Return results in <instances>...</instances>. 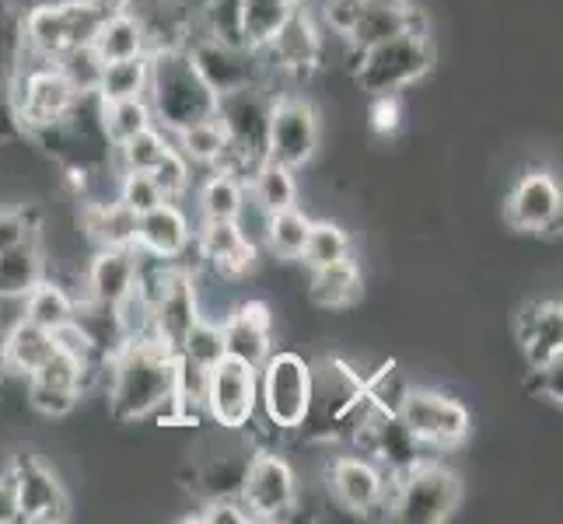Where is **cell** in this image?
<instances>
[{
    "label": "cell",
    "mask_w": 563,
    "mask_h": 524,
    "mask_svg": "<svg viewBox=\"0 0 563 524\" xmlns=\"http://www.w3.org/2000/svg\"><path fill=\"white\" fill-rule=\"evenodd\" d=\"M109 413L120 423L168 420L179 354L158 336L120 339L106 357Z\"/></svg>",
    "instance_id": "1"
},
{
    "label": "cell",
    "mask_w": 563,
    "mask_h": 524,
    "mask_svg": "<svg viewBox=\"0 0 563 524\" xmlns=\"http://www.w3.org/2000/svg\"><path fill=\"white\" fill-rule=\"evenodd\" d=\"M147 105L154 123L165 133H176L189 123L210 120L218 109V94L207 88L200 70L192 67L186 46H158L147 53Z\"/></svg>",
    "instance_id": "2"
},
{
    "label": "cell",
    "mask_w": 563,
    "mask_h": 524,
    "mask_svg": "<svg viewBox=\"0 0 563 524\" xmlns=\"http://www.w3.org/2000/svg\"><path fill=\"white\" fill-rule=\"evenodd\" d=\"M115 8H126V0H46V4H35L22 14L25 53L56 64L74 46L91 43L95 25Z\"/></svg>",
    "instance_id": "3"
},
{
    "label": "cell",
    "mask_w": 563,
    "mask_h": 524,
    "mask_svg": "<svg viewBox=\"0 0 563 524\" xmlns=\"http://www.w3.org/2000/svg\"><path fill=\"white\" fill-rule=\"evenodd\" d=\"M431 67H434V46L427 29H420V32L393 35L385 43L357 53L354 81L367 99L372 94H399L402 88L423 81Z\"/></svg>",
    "instance_id": "4"
},
{
    "label": "cell",
    "mask_w": 563,
    "mask_h": 524,
    "mask_svg": "<svg viewBox=\"0 0 563 524\" xmlns=\"http://www.w3.org/2000/svg\"><path fill=\"white\" fill-rule=\"evenodd\" d=\"M393 479L388 511L402 524H441L459 511L462 479L441 461H413Z\"/></svg>",
    "instance_id": "5"
},
{
    "label": "cell",
    "mask_w": 563,
    "mask_h": 524,
    "mask_svg": "<svg viewBox=\"0 0 563 524\" xmlns=\"http://www.w3.org/2000/svg\"><path fill=\"white\" fill-rule=\"evenodd\" d=\"M269 109H274V94L266 91L263 81L245 85L235 91L218 94V123L228 133L231 144V165L239 175H249L266 158V133H269Z\"/></svg>",
    "instance_id": "6"
},
{
    "label": "cell",
    "mask_w": 563,
    "mask_h": 524,
    "mask_svg": "<svg viewBox=\"0 0 563 524\" xmlns=\"http://www.w3.org/2000/svg\"><path fill=\"white\" fill-rule=\"evenodd\" d=\"M260 410L277 431H301L312 410V364L301 354L277 349L260 364Z\"/></svg>",
    "instance_id": "7"
},
{
    "label": "cell",
    "mask_w": 563,
    "mask_h": 524,
    "mask_svg": "<svg viewBox=\"0 0 563 524\" xmlns=\"http://www.w3.org/2000/svg\"><path fill=\"white\" fill-rule=\"evenodd\" d=\"M32 60H38V56H32ZM77 99H85V94H77L70 88L64 70L53 60H38V64L22 60V70H18L14 81V115L18 126H22V137H32L35 130L60 123L77 105Z\"/></svg>",
    "instance_id": "8"
},
{
    "label": "cell",
    "mask_w": 563,
    "mask_h": 524,
    "mask_svg": "<svg viewBox=\"0 0 563 524\" xmlns=\"http://www.w3.org/2000/svg\"><path fill=\"white\" fill-rule=\"evenodd\" d=\"M406 431L413 434L417 444H427V448H459V444L470 441L473 434V416L470 410L444 392H434V388H410L399 405V413Z\"/></svg>",
    "instance_id": "9"
},
{
    "label": "cell",
    "mask_w": 563,
    "mask_h": 524,
    "mask_svg": "<svg viewBox=\"0 0 563 524\" xmlns=\"http://www.w3.org/2000/svg\"><path fill=\"white\" fill-rule=\"evenodd\" d=\"M183 46L189 53L192 67L200 70V77L213 94L256 85L266 77L263 53L245 46V43H228V38H218V35L200 29V32H189V38Z\"/></svg>",
    "instance_id": "10"
},
{
    "label": "cell",
    "mask_w": 563,
    "mask_h": 524,
    "mask_svg": "<svg viewBox=\"0 0 563 524\" xmlns=\"http://www.w3.org/2000/svg\"><path fill=\"white\" fill-rule=\"evenodd\" d=\"M203 410L207 416L221 426V431L239 434L252 423L260 410V375L256 367L242 360H218L207 371V388H203Z\"/></svg>",
    "instance_id": "11"
},
{
    "label": "cell",
    "mask_w": 563,
    "mask_h": 524,
    "mask_svg": "<svg viewBox=\"0 0 563 524\" xmlns=\"http://www.w3.org/2000/svg\"><path fill=\"white\" fill-rule=\"evenodd\" d=\"M239 500L252 521H284L298 508V476L290 469V461L277 451L249 455Z\"/></svg>",
    "instance_id": "12"
},
{
    "label": "cell",
    "mask_w": 563,
    "mask_h": 524,
    "mask_svg": "<svg viewBox=\"0 0 563 524\" xmlns=\"http://www.w3.org/2000/svg\"><path fill=\"white\" fill-rule=\"evenodd\" d=\"M319 150V112L301 94H274L266 133V158L287 168H305Z\"/></svg>",
    "instance_id": "13"
},
{
    "label": "cell",
    "mask_w": 563,
    "mask_h": 524,
    "mask_svg": "<svg viewBox=\"0 0 563 524\" xmlns=\"http://www.w3.org/2000/svg\"><path fill=\"white\" fill-rule=\"evenodd\" d=\"M8 479H11L14 500H18V521L53 524V521L67 517L70 500L64 493V482L56 479V472L38 455H32V451L14 455Z\"/></svg>",
    "instance_id": "14"
},
{
    "label": "cell",
    "mask_w": 563,
    "mask_h": 524,
    "mask_svg": "<svg viewBox=\"0 0 563 524\" xmlns=\"http://www.w3.org/2000/svg\"><path fill=\"white\" fill-rule=\"evenodd\" d=\"M88 375H91L88 364L74 360L64 349H56L35 375L25 378V399L38 416L64 420L77 410V402H81Z\"/></svg>",
    "instance_id": "15"
},
{
    "label": "cell",
    "mask_w": 563,
    "mask_h": 524,
    "mask_svg": "<svg viewBox=\"0 0 563 524\" xmlns=\"http://www.w3.org/2000/svg\"><path fill=\"white\" fill-rule=\"evenodd\" d=\"M325 487L351 514H372L388 503V472L367 455H340L329 461Z\"/></svg>",
    "instance_id": "16"
},
{
    "label": "cell",
    "mask_w": 563,
    "mask_h": 524,
    "mask_svg": "<svg viewBox=\"0 0 563 524\" xmlns=\"http://www.w3.org/2000/svg\"><path fill=\"white\" fill-rule=\"evenodd\" d=\"M560 210H563V192L556 175L526 171L508 192L504 221L515 231H526V235H542V231H553L560 224Z\"/></svg>",
    "instance_id": "17"
},
{
    "label": "cell",
    "mask_w": 563,
    "mask_h": 524,
    "mask_svg": "<svg viewBox=\"0 0 563 524\" xmlns=\"http://www.w3.org/2000/svg\"><path fill=\"white\" fill-rule=\"evenodd\" d=\"M260 53H263L266 70L277 67V70L295 74V77L312 74L322 64V35H319L316 18L305 14V8L298 4L295 11H290L287 22L280 25V32L269 38Z\"/></svg>",
    "instance_id": "18"
},
{
    "label": "cell",
    "mask_w": 563,
    "mask_h": 524,
    "mask_svg": "<svg viewBox=\"0 0 563 524\" xmlns=\"http://www.w3.org/2000/svg\"><path fill=\"white\" fill-rule=\"evenodd\" d=\"M218 325L224 336V357L242 360L260 371V364L274 354V312H269V304L245 301Z\"/></svg>",
    "instance_id": "19"
},
{
    "label": "cell",
    "mask_w": 563,
    "mask_h": 524,
    "mask_svg": "<svg viewBox=\"0 0 563 524\" xmlns=\"http://www.w3.org/2000/svg\"><path fill=\"white\" fill-rule=\"evenodd\" d=\"M192 245V227L176 200H162L137 218V248L141 256L179 263Z\"/></svg>",
    "instance_id": "20"
},
{
    "label": "cell",
    "mask_w": 563,
    "mask_h": 524,
    "mask_svg": "<svg viewBox=\"0 0 563 524\" xmlns=\"http://www.w3.org/2000/svg\"><path fill=\"white\" fill-rule=\"evenodd\" d=\"M137 277H141L137 248H99L85 274L88 301L112 312V308H120L137 290Z\"/></svg>",
    "instance_id": "21"
},
{
    "label": "cell",
    "mask_w": 563,
    "mask_h": 524,
    "mask_svg": "<svg viewBox=\"0 0 563 524\" xmlns=\"http://www.w3.org/2000/svg\"><path fill=\"white\" fill-rule=\"evenodd\" d=\"M420 29H427V18L413 0H399V4H393V0H367L357 25L351 29V35H346L343 43L357 56L364 49L385 43V38L402 35V32H420Z\"/></svg>",
    "instance_id": "22"
},
{
    "label": "cell",
    "mask_w": 563,
    "mask_h": 524,
    "mask_svg": "<svg viewBox=\"0 0 563 524\" xmlns=\"http://www.w3.org/2000/svg\"><path fill=\"white\" fill-rule=\"evenodd\" d=\"M197 248L213 274L224 280L245 277L252 263H256V245L245 235L242 221H203Z\"/></svg>",
    "instance_id": "23"
},
{
    "label": "cell",
    "mask_w": 563,
    "mask_h": 524,
    "mask_svg": "<svg viewBox=\"0 0 563 524\" xmlns=\"http://www.w3.org/2000/svg\"><path fill=\"white\" fill-rule=\"evenodd\" d=\"M25 60V38H22V14L8 0H0V141L22 137L14 115V81Z\"/></svg>",
    "instance_id": "24"
},
{
    "label": "cell",
    "mask_w": 563,
    "mask_h": 524,
    "mask_svg": "<svg viewBox=\"0 0 563 524\" xmlns=\"http://www.w3.org/2000/svg\"><path fill=\"white\" fill-rule=\"evenodd\" d=\"M518 343L529 367L563 357V308L560 301H532L518 315Z\"/></svg>",
    "instance_id": "25"
},
{
    "label": "cell",
    "mask_w": 563,
    "mask_h": 524,
    "mask_svg": "<svg viewBox=\"0 0 563 524\" xmlns=\"http://www.w3.org/2000/svg\"><path fill=\"white\" fill-rule=\"evenodd\" d=\"M91 49L102 56L106 64L112 60H130V56H147L151 38L147 29L130 8H115L102 14V22L91 32Z\"/></svg>",
    "instance_id": "26"
},
{
    "label": "cell",
    "mask_w": 563,
    "mask_h": 524,
    "mask_svg": "<svg viewBox=\"0 0 563 524\" xmlns=\"http://www.w3.org/2000/svg\"><path fill=\"white\" fill-rule=\"evenodd\" d=\"M361 294H364V277H361V266L351 256L312 269V280H308V301L322 308V312L354 308Z\"/></svg>",
    "instance_id": "27"
},
{
    "label": "cell",
    "mask_w": 563,
    "mask_h": 524,
    "mask_svg": "<svg viewBox=\"0 0 563 524\" xmlns=\"http://www.w3.org/2000/svg\"><path fill=\"white\" fill-rule=\"evenodd\" d=\"M4 339V360H8V375L29 378L56 354V339L49 328L35 325L29 319H18L8 333H0Z\"/></svg>",
    "instance_id": "28"
},
{
    "label": "cell",
    "mask_w": 563,
    "mask_h": 524,
    "mask_svg": "<svg viewBox=\"0 0 563 524\" xmlns=\"http://www.w3.org/2000/svg\"><path fill=\"white\" fill-rule=\"evenodd\" d=\"M46 277V256L38 245V231L0 256V301H22Z\"/></svg>",
    "instance_id": "29"
},
{
    "label": "cell",
    "mask_w": 563,
    "mask_h": 524,
    "mask_svg": "<svg viewBox=\"0 0 563 524\" xmlns=\"http://www.w3.org/2000/svg\"><path fill=\"white\" fill-rule=\"evenodd\" d=\"M137 218L126 203H88L81 210V231L99 248H133L137 245Z\"/></svg>",
    "instance_id": "30"
},
{
    "label": "cell",
    "mask_w": 563,
    "mask_h": 524,
    "mask_svg": "<svg viewBox=\"0 0 563 524\" xmlns=\"http://www.w3.org/2000/svg\"><path fill=\"white\" fill-rule=\"evenodd\" d=\"M176 150L189 165H203V168H228L231 165V144H228V133L218 123V115L200 123H189L176 133H168Z\"/></svg>",
    "instance_id": "31"
},
{
    "label": "cell",
    "mask_w": 563,
    "mask_h": 524,
    "mask_svg": "<svg viewBox=\"0 0 563 524\" xmlns=\"http://www.w3.org/2000/svg\"><path fill=\"white\" fill-rule=\"evenodd\" d=\"M245 192L252 197L260 213H277L287 207H298V182H295V168H287L274 158H263L256 168L249 171Z\"/></svg>",
    "instance_id": "32"
},
{
    "label": "cell",
    "mask_w": 563,
    "mask_h": 524,
    "mask_svg": "<svg viewBox=\"0 0 563 524\" xmlns=\"http://www.w3.org/2000/svg\"><path fill=\"white\" fill-rule=\"evenodd\" d=\"M200 213L203 221H239L245 213V179L235 168H213L200 186Z\"/></svg>",
    "instance_id": "33"
},
{
    "label": "cell",
    "mask_w": 563,
    "mask_h": 524,
    "mask_svg": "<svg viewBox=\"0 0 563 524\" xmlns=\"http://www.w3.org/2000/svg\"><path fill=\"white\" fill-rule=\"evenodd\" d=\"M301 0H239V29L242 43L252 49H263L269 38L280 32Z\"/></svg>",
    "instance_id": "34"
},
{
    "label": "cell",
    "mask_w": 563,
    "mask_h": 524,
    "mask_svg": "<svg viewBox=\"0 0 563 524\" xmlns=\"http://www.w3.org/2000/svg\"><path fill=\"white\" fill-rule=\"evenodd\" d=\"M308 231H312V218H308V213L298 210V207L266 213V221H263L266 248L274 252L277 259H301Z\"/></svg>",
    "instance_id": "35"
},
{
    "label": "cell",
    "mask_w": 563,
    "mask_h": 524,
    "mask_svg": "<svg viewBox=\"0 0 563 524\" xmlns=\"http://www.w3.org/2000/svg\"><path fill=\"white\" fill-rule=\"evenodd\" d=\"M147 77H151L147 56H130V60H112V64H106V67H102L99 91H95V99H99V102L147 99Z\"/></svg>",
    "instance_id": "36"
},
{
    "label": "cell",
    "mask_w": 563,
    "mask_h": 524,
    "mask_svg": "<svg viewBox=\"0 0 563 524\" xmlns=\"http://www.w3.org/2000/svg\"><path fill=\"white\" fill-rule=\"evenodd\" d=\"M22 304H25V315L22 319H29V322H35V325H43V328H60L64 322H70L74 319V312H77V301L67 294V290L56 283V280H49V277H43L38 280L29 294L22 298Z\"/></svg>",
    "instance_id": "37"
},
{
    "label": "cell",
    "mask_w": 563,
    "mask_h": 524,
    "mask_svg": "<svg viewBox=\"0 0 563 524\" xmlns=\"http://www.w3.org/2000/svg\"><path fill=\"white\" fill-rule=\"evenodd\" d=\"M99 123L112 147L137 137L141 130L154 126V112L147 99H120V102H99Z\"/></svg>",
    "instance_id": "38"
},
{
    "label": "cell",
    "mask_w": 563,
    "mask_h": 524,
    "mask_svg": "<svg viewBox=\"0 0 563 524\" xmlns=\"http://www.w3.org/2000/svg\"><path fill=\"white\" fill-rule=\"evenodd\" d=\"M176 147L172 144L168 133L154 123L147 130H141L137 137H130L126 144H120V161H123V171H154V165H162L165 154Z\"/></svg>",
    "instance_id": "39"
},
{
    "label": "cell",
    "mask_w": 563,
    "mask_h": 524,
    "mask_svg": "<svg viewBox=\"0 0 563 524\" xmlns=\"http://www.w3.org/2000/svg\"><path fill=\"white\" fill-rule=\"evenodd\" d=\"M346 256H351V235L333 221H312V231H308V242L301 252L305 266L319 269V266H329Z\"/></svg>",
    "instance_id": "40"
},
{
    "label": "cell",
    "mask_w": 563,
    "mask_h": 524,
    "mask_svg": "<svg viewBox=\"0 0 563 524\" xmlns=\"http://www.w3.org/2000/svg\"><path fill=\"white\" fill-rule=\"evenodd\" d=\"M176 354H179L186 364L210 371L213 364L224 360V336H221V325L200 315L197 322H192L189 333H186V339L179 343Z\"/></svg>",
    "instance_id": "41"
},
{
    "label": "cell",
    "mask_w": 563,
    "mask_h": 524,
    "mask_svg": "<svg viewBox=\"0 0 563 524\" xmlns=\"http://www.w3.org/2000/svg\"><path fill=\"white\" fill-rule=\"evenodd\" d=\"M56 67L64 70V77L77 94H95L99 91V77H102L106 60L91 49V43H85V46H74L70 53H64L60 60H56Z\"/></svg>",
    "instance_id": "42"
},
{
    "label": "cell",
    "mask_w": 563,
    "mask_h": 524,
    "mask_svg": "<svg viewBox=\"0 0 563 524\" xmlns=\"http://www.w3.org/2000/svg\"><path fill=\"white\" fill-rule=\"evenodd\" d=\"M406 392H410V384H406V378L396 371L393 364H385L382 371H375L372 378H364V395L372 399V405L382 413H399Z\"/></svg>",
    "instance_id": "43"
},
{
    "label": "cell",
    "mask_w": 563,
    "mask_h": 524,
    "mask_svg": "<svg viewBox=\"0 0 563 524\" xmlns=\"http://www.w3.org/2000/svg\"><path fill=\"white\" fill-rule=\"evenodd\" d=\"M120 203H126L133 213H144L151 207H158L165 197H162V189L158 182L151 179V171H123V179H120V197H115Z\"/></svg>",
    "instance_id": "44"
},
{
    "label": "cell",
    "mask_w": 563,
    "mask_h": 524,
    "mask_svg": "<svg viewBox=\"0 0 563 524\" xmlns=\"http://www.w3.org/2000/svg\"><path fill=\"white\" fill-rule=\"evenodd\" d=\"M43 227L38 224V210L35 207H4L0 210V256L18 242H25L29 235Z\"/></svg>",
    "instance_id": "45"
},
{
    "label": "cell",
    "mask_w": 563,
    "mask_h": 524,
    "mask_svg": "<svg viewBox=\"0 0 563 524\" xmlns=\"http://www.w3.org/2000/svg\"><path fill=\"white\" fill-rule=\"evenodd\" d=\"M151 179L158 182V189H162V197L165 200H176L179 203V197L189 189V161L183 158V154L172 147L165 158H162V165H154V171H151Z\"/></svg>",
    "instance_id": "46"
},
{
    "label": "cell",
    "mask_w": 563,
    "mask_h": 524,
    "mask_svg": "<svg viewBox=\"0 0 563 524\" xmlns=\"http://www.w3.org/2000/svg\"><path fill=\"white\" fill-rule=\"evenodd\" d=\"M367 126L375 137L388 141L402 130V105L399 94H372V109H367Z\"/></svg>",
    "instance_id": "47"
},
{
    "label": "cell",
    "mask_w": 563,
    "mask_h": 524,
    "mask_svg": "<svg viewBox=\"0 0 563 524\" xmlns=\"http://www.w3.org/2000/svg\"><path fill=\"white\" fill-rule=\"evenodd\" d=\"M186 521H197V524H249L252 514L245 511V503L239 497H213L203 514H192Z\"/></svg>",
    "instance_id": "48"
},
{
    "label": "cell",
    "mask_w": 563,
    "mask_h": 524,
    "mask_svg": "<svg viewBox=\"0 0 563 524\" xmlns=\"http://www.w3.org/2000/svg\"><path fill=\"white\" fill-rule=\"evenodd\" d=\"M367 0H322V22L329 32H336L340 38L351 35V29L357 25V18L364 11Z\"/></svg>",
    "instance_id": "49"
},
{
    "label": "cell",
    "mask_w": 563,
    "mask_h": 524,
    "mask_svg": "<svg viewBox=\"0 0 563 524\" xmlns=\"http://www.w3.org/2000/svg\"><path fill=\"white\" fill-rule=\"evenodd\" d=\"M560 367H563V357L560 360H550V364H539V367H529L532 371V392L547 402H556L563 399V384H560Z\"/></svg>",
    "instance_id": "50"
},
{
    "label": "cell",
    "mask_w": 563,
    "mask_h": 524,
    "mask_svg": "<svg viewBox=\"0 0 563 524\" xmlns=\"http://www.w3.org/2000/svg\"><path fill=\"white\" fill-rule=\"evenodd\" d=\"M18 521V500H14V487L8 472L0 476V524H14Z\"/></svg>",
    "instance_id": "51"
},
{
    "label": "cell",
    "mask_w": 563,
    "mask_h": 524,
    "mask_svg": "<svg viewBox=\"0 0 563 524\" xmlns=\"http://www.w3.org/2000/svg\"><path fill=\"white\" fill-rule=\"evenodd\" d=\"M8 381V360H4V339H0V388Z\"/></svg>",
    "instance_id": "52"
},
{
    "label": "cell",
    "mask_w": 563,
    "mask_h": 524,
    "mask_svg": "<svg viewBox=\"0 0 563 524\" xmlns=\"http://www.w3.org/2000/svg\"><path fill=\"white\" fill-rule=\"evenodd\" d=\"M393 4H399V0H393Z\"/></svg>",
    "instance_id": "53"
}]
</instances>
